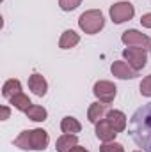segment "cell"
<instances>
[{
	"label": "cell",
	"instance_id": "1",
	"mask_svg": "<svg viewBox=\"0 0 151 152\" xmlns=\"http://www.w3.org/2000/svg\"><path fill=\"white\" fill-rule=\"evenodd\" d=\"M128 131L135 140V143L142 147V151L151 152V103L141 106L132 115Z\"/></svg>",
	"mask_w": 151,
	"mask_h": 152
},
{
	"label": "cell",
	"instance_id": "2",
	"mask_svg": "<svg viewBox=\"0 0 151 152\" xmlns=\"http://www.w3.org/2000/svg\"><path fill=\"white\" fill-rule=\"evenodd\" d=\"M14 147L21 149V151H44L50 143V134L41 129H23L16 138H14Z\"/></svg>",
	"mask_w": 151,
	"mask_h": 152
},
{
	"label": "cell",
	"instance_id": "3",
	"mask_svg": "<svg viewBox=\"0 0 151 152\" xmlns=\"http://www.w3.org/2000/svg\"><path fill=\"white\" fill-rule=\"evenodd\" d=\"M78 27H80V30L84 34L94 36V34H98L105 27V16H103V12L100 9H89V11L80 14Z\"/></svg>",
	"mask_w": 151,
	"mask_h": 152
},
{
	"label": "cell",
	"instance_id": "4",
	"mask_svg": "<svg viewBox=\"0 0 151 152\" xmlns=\"http://www.w3.org/2000/svg\"><path fill=\"white\" fill-rule=\"evenodd\" d=\"M109 14H110V20L115 25H121L124 21H130L135 16V7H133V4L121 0V2H115L114 5H110Z\"/></svg>",
	"mask_w": 151,
	"mask_h": 152
},
{
	"label": "cell",
	"instance_id": "5",
	"mask_svg": "<svg viewBox=\"0 0 151 152\" xmlns=\"http://www.w3.org/2000/svg\"><path fill=\"white\" fill-rule=\"evenodd\" d=\"M123 60L128 62L135 71H141L146 67L148 64V51L144 48H133V46H128L123 50Z\"/></svg>",
	"mask_w": 151,
	"mask_h": 152
},
{
	"label": "cell",
	"instance_id": "6",
	"mask_svg": "<svg viewBox=\"0 0 151 152\" xmlns=\"http://www.w3.org/2000/svg\"><path fill=\"white\" fill-rule=\"evenodd\" d=\"M93 94L96 96V99L100 103L110 104L114 99H115V96H117V87L114 85L112 81H109V80H100V81L94 83Z\"/></svg>",
	"mask_w": 151,
	"mask_h": 152
},
{
	"label": "cell",
	"instance_id": "7",
	"mask_svg": "<svg viewBox=\"0 0 151 152\" xmlns=\"http://www.w3.org/2000/svg\"><path fill=\"white\" fill-rule=\"evenodd\" d=\"M123 44L126 46H133V48H144L146 51L151 50V37L142 34L141 30L137 28H130V30H124L123 36H121Z\"/></svg>",
	"mask_w": 151,
	"mask_h": 152
},
{
	"label": "cell",
	"instance_id": "8",
	"mask_svg": "<svg viewBox=\"0 0 151 152\" xmlns=\"http://www.w3.org/2000/svg\"><path fill=\"white\" fill-rule=\"evenodd\" d=\"M96 127H94V133H96V138L100 140V142H114L115 140V136L119 134L117 131H115V127H114L112 124L109 122V118L105 117V118H101L100 122H96L94 124Z\"/></svg>",
	"mask_w": 151,
	"mask_h": 152
},
{
	"label": "cell",
	"instance_id": "9",
	"mask_svg": "<svg viewBox=\"0 0 151 152\" xmlns=\"http://www.w3.org/2000/svg\"><path fill=\"white\" fill-rule=\"evenodd\" d=\"M110 73L112 76L119 78V80H133L139 71H135L128 62L124 60H114L112 66H110Z\"/></svg>",
	"mask_w": 151,
	"mask_h": 152
},
{
	"label": "cell",
	"instance_id": "10",
	"mask_svg": "<svg viewBox=\"0 0 151 152\" xmlns=\"http://www.w3.org/2000/svg\"><path fill=\"white\" fill-rule=\"evenodd\" d=\"M29 88H30L32 94H36L38 97H43V96H46V92H48V81H46V78L43 75L32 73V75L29 76Z\"/></svg>",
	"mask_w": 151,
	"mask_h": 152
},
{
	"label": "cell",
	"instance_id": "11",
	"mask_svg": "<svg viewBox=\"0 0 151 152\" xmlns=\"http://www.w3.org/2000/svg\"><path fill=\"white\" fill-rule=\"evenodd\" d=\"M107 113H109V104L96 101V103H91V106H89V110H87V118H89L91 124H96V122H100L101 118H105Z\"/></svg>",
	"mask_w": 151,
	"mask_h": 152
},
{
	"label": "cell",
	"instance_id": "12",
	"mask_svg": "<svg viewBox=\"0 0 151 152\" xmlns=\"http://www.w3.org/2000/svg\"><path fill=\"white\" fill-rule=\"evenodd\" d=\"M75 145H78L76 134H68V133H62V134L57 138V142H55L57 152H70Z\"/></svg>",
	"mask_w": 151,
	"mask_h": 152
},
{
	"label": "cell",
	"instance_id": "13",
	"mask_svg": "<svg viewBox=\"0 0 151 152\" xmlns=\"http://www.w3.org/2000/svg\"><path fill=\"white\" fill-rule=\"evenodd\" d=\"M78 42H80V36L76 34L75 30L68 28V30H64V32L61 34V37H59V48H61V50H71V48H75Z\"/></svg>",
	"mask_w": 151,
	"mask_h": 152
},
{
	"label": "cell",
	"instance_id": "14",
	"mask_svg": "<svg viewBox=\"0 0 151 152\" xmlns=\"http://www.w3.org/2000/svg\"><path fill=\"white\" fill-rule=\"evenodd\" d=\"M107 118H109V122L112 124L114 127H115V131H117V133H123V131L126 129L128 118H126V115L123 113L121 110H109Z\"/></svg>",
	"mask_w": 151,
	"mask_h": 152
},
{
	"label": "cell",
	"instance_id": "15",
	"mask_svg": "<svg viewBox=\"0 0 151 152\" xmlns=\"http://www.w3.org/2000/svg\"><path fill=\"white\" fill-rule=\"evenodd\" d=\"M20 92H21V81L16 80V78H11V80H7L2 85V96L5 99H11V97H14Z\"/></svg>",
	"mask_w": 151,
	"mask_h": 152
},
{
	"label": "cell",
	"instance_id": "16",
	"mask_svg": "<svg viewBox=\"0 0 151 152\" xmlns=\"http://www.w3.org/2000/svg\"><path fill=\"white\" fill-rule=\"evenodd\" d=\"M61 131L62 133H68V134H76V133L82 131V124L78 122V118L68 115V117H64L61 120Z\"/></svg>",
	"mask_w": 151,
	"mask_h": 152
},
{
	"label": "cell",
	"instance_id": "17",
	"mask_svg": "<svg viewBox=\"0 0 151 152\" xmlns=\"http://www.w3.org/2000/svg\"><path fill=\"white\" fill-rule=\"evenodd\" d=\"M9 104H11L13 108L20 110V112H27V110L32 106V101L29 99V96H27V94L20 92V94H16L14 97H11V99H9Z\"/></svg>",
	"mask_w": 151,
	"mask_h": 152
},
{
	"label": "cell",
	"instance_id": "18",
	"mask_svg": "<svg viewBox=\"0 0 151 152\" xmlns=\"http://www.w3.org/2000/svg\"><path fill=\"white\" fill-rule=\"evenodd\" d=\"M27 118L29 120H32V122H44L46 118H48V112H46V108L44 106H39V104H32L27 112Z\"/></svg>",
	"mask_w": 151,
	"mask_h": 152
},
{
	"label": "cell",
	"instance_id": "19",
	"mask_svg": "<svg viewBox=\"0 0 151 152\" xmlns=\"http://www.w3.org/2000/svg\"><path fill=\"white\" fill-rule=\"evenodd\" d=\"M100 152H124V147L114 140V142H105V143H101Z\"/></svg>",
	"mask_w": 151,
	"mask_h": 152
},
{
	"label": "cell",
	"instance_id": "20",
	"mask_svg": "<svg viewBox=\"0 0 151 152\" xmlns=\"http://www.w3.org/2000/svg\"><path fill=\"white\" fill-rule=\"evenodd\" d=\"M139 88H141V96H144V97H151V75H148L146 78H142Z\"/></svg>",
	"mask_w": 151,
	"mask_h": 152
},
{
	"label": "cell",
	"instance_id": "21",
	"mask_svg": "<svg viewBox=\"0 0 151 152\" xmlns=\"http://www.w3.org/2000/svg\"><path fill=\"white\" fill-rule=\"evenodd\" d=\"M80 4H82V0H59V7H61L62 11H66V12L75 11Z\"/></svg>",
	"mask_w": 151,
	"mask_h": 152
},
{
	"label": "cell",
	"instance_id": "22",
	"mask_svg": "<svg viewBox=\"0 0 151 152\" xmlns=\"http://www.w3.org/2000/svg\"><path fill=\"white\" fill-rule=\"evenodd\" d=\"M141 25L144 28H151V12H146L141 16Z\"/></svg>",
	"mask_w": 151,
	"mask_h": 152
},
{
	"label": "cell",
	"instance_id": "23",
	"mask_svg": "<svg viewBox=\"0 0 151 152\" xmlns=\"http://www.w3.org/2000/svg\"><path fill=\"white\" fill-rule=\"evenodd\" d=\"M9 117H11V108L7 104H4L2 106V117H0V120H7Z\"/></svg>",
	"mask_w": 151,
	"mask_h": 152
},
{
	"label": "cell",
	"instance_id": "24",
	"mask_svg": "<svg viewBox=\"0 0 151 152\" xmlns=\"http://www.w3.org/2000/svg\"><path fill=\"white\" fill-rule=\"evenodd\" d=\"M70 152H89V151H87L85 147H82V145H75V147H73Z\"/></svg>",
	"mask_w": 151,
	"mask_h": 152
},
{
	"label": "cell",
	"instance_id": "25",
	"mask_svg": "<svg viewBox=\"0 0 151 152\" xmlns=\"http://www.w3.org/2000/svg\"><path fill=\"white\" fill-rule=\"evenodd\" d=\"M133 152H144V151H133Z\"/></svg>",
	"mask_w": 151,
	"mask_h": 152
},
{
	"label": "cell",
	"instance_id": "26",
	"mask_svg": "<svg viewBox=\"0 0 151 152\" xmlns=\"http://www.w3.org/2000/svg\"><path fill=\"white\" fill-rule=\"evenodd\" d=\"M0 2H4V0H0Z\"/></svg>",
	"mask_w": 151,
	"mask_h": 152
}]
</instances>
